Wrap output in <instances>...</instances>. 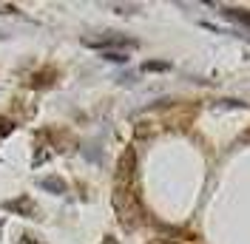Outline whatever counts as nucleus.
Returning <instances> with one entry per match:
<instances>
[{
	"mask_svg": "<svg viewBox=\"0 0 250 244\" xmlns=\"http://www.w3.org/2000/svg\"><path fill=\"white\" fill-rule=\"evenodd\" d=\"M85 46H91V48H111V46H134V40H125V37H100V40H85Z\"/></svg>",
	"mask_w": 250,
	"mask_h": 244,
	"instance_id": "nucleus-1",
	"label": "nucleus"
},
{
	"mask_svg": "<svg viewBox=\"0 0 250 244\" xmlns=\"http://www.w3.org/2000/svg\"><path fill=\"white\" fill-rule=\"evenodd\" d=\"M225 17H230V20H236V23H242V26L250 29V12H245V9H225Z\"/></svg>",
	"mask_w": 250,
	"mask_h": 244,
	"instance_id": "nucleus-2",
	"label": "nucleus"
},
{
	"mask_svg": "<svg viewBox=\"0 0 250 244\" xmlns=\"http://www.w3.org/2000/svg\"><path fill=\"white\" fill-rule=\"evenodd\" d=\"M40 187H43V190H48V193H62V190H65V184H62L60 179H54V176L40 179Z\"/></svg>",
	"mask_w": 250,
	"mask_h": 244,
	"instance_id": "nucleus-3",
	"label": "nucleus"
},
{
	"mask_svg": "<svg viewBox=\"0 0 250 244\" xmlns=\"http://www.w3.org/2000/svg\"><path fill=\"white\" fill-rule=\"evenodd\" d=\"M171 65L168 62H162V60H151V62H145L142 65V71H168Z\"/></svg>",
	"mask_w": 250,
	"mask_h": 244,
	"instance_id": "nucleus-4",
	"label": "nucleus"
},
{
	"mask_svg": "<svg viewBox=\"0 0 250 244\" xmlns=\"http://www.w3.org/2000/svg\"><path fill=\"white\" fill-rule=\"evenodd\" d=\"M103 57L111 60V62H125V60H128V54H125V51H105Z\"/></svg>",
	"mask_w": 250,
	"mask_h": 244,
	"instance_id": "nucleus-5",
	"label": "nucleus"
},
{
	"mask_svg": "<svg viewBox=\"0 0 250 244\" xmlns=\"http://www.w3.org/2000/svg\"><path fill=\"white\" fill-rule=\"evenodd\" d=\"M12 131V122L9 120H0V134H9Z\"/></svg>",
	"mask_w": 250,
	"mask_h": 244,
	"instance_id": "nucleus-6",
	"label": "nucleus"
},
{
	"mask_svg": "<svg viewBox=\"0 0 250 244\" xmlns=\"http://www.w3.org/2000/svg\"><path fill=\"white\" fill-rule=\"evenodd\" d=\"M23 244H34V242H29V236H23Z\"/></svg>",
	"mask_w": 250,
	"mask_h": 244,
	"instance_id": "nucleus-7",
	"label": "nucleus"
},
{
	"mask_svg": "<svg viewBox=\"0 0 250 244\" xmlns=\"http://www.w3.org/2000/svg\"><path fill=\"white\" fill-rule=\"evenodd\" d=\"M105 244H114V239H105Z\"/></svg>",
	"mask_w": 250,
	"mask_h": 244,
	"instance_id": "nucleus-8",
	"label": "nucleus"
},
{
	"mask_svg": "<svg viewBox=\"0 0 250 244\" xmlns=\"http://www.w3.org/2000/svg\"><path fill=\"white\" fill-rule=\"evenodd\" d=\"M151 244H162V242H151Z\"/></svg>",
	"mask_w": 250,
	"mask_h": 244,
	"instance_id": "nucleus-9",
	"label": "nucleus"
}]
</instances>
